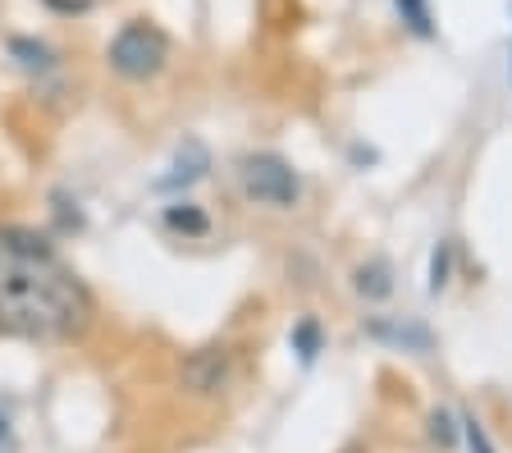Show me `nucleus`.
Returning <instances> with one entry per match:
<instances>
[{
    "label": "nucleus",
    "instance_id": "nucleus-1",
    "mask_svg": "<svg viewBox=\"0 0 512 453\" xmlns=\"http://www.w3.org/2000/svg\"><path fill=\"white\" fill-rule=\"evenodd\" d=\"M92 321V298L78 275L32 229L0 225V335L74 339Z\"/></svg>",
    "mask_w": 512,
    "mask_h": 453
},
{
    "label": "nucleus",
    "instance_id": "nucleus-2",
    "mask_svg": "<svg viewBox=\"0 0 512 453\" xmlns=\"http://www.w3.org/2000/svg\"><path fill=\"white\" fill-rule=\"evenodd\" d=\"M165 60H170V42L156 23H128L110 42V65L124 78H151L165 69Z\"/></svg>",
    "mask_w": 512,
    "mask_h": 453
},
{
    "label": "nucleus",
    "instance_id": "nucleus-3",
    "mask_svg": "<svg viewBox=\"0 0 512 453\" xmlns=\"http://www.w3.org/2000/svg\"><path fill=\"white\" fill-rule=\"evenodd\" d=\"M243 188L266 206H293L298 202V174L284 156H247L243 161Z\"/></svg>",
    "mask_w": 512,
    "mask_h": 453
},
{
    "label": "nucleus",
    "instance_id": "nucleus-4",
    "mask_svg": "<svg viewBox=\"0 0 512 453\" xmlns=\"http://www.w3.org/2000/svg\"><path fill=\"white\" fill-rule=\"evenodd\" d=\"M229 376V353L224 348H202V353H192L183 362V385L197 389V394H215Z\"/></svg>",
    "mask_w": 512,
    "mask_h": 453
},
{
    "label": "nucleus",
    "instance_id": "nucleus-5",
    "mask_svg": "<svg viewBox=\"0 0 512 453\" xmlns=\"http://www.w3.org/2000/svg\"><path fill=\"white\" fill-rule=\"evenodd\" d=\"M165 225L170 229H179V234H206V216L202 211H197V206H188V202H179V206H170V211H165Z\"/></svg>",
    "mask_w": 512,
    "mask_h": 453
},
{
    "label": "nucleus",
    "instance_id": "nucleus-6",
    "mask_svg": "<svg viewBox=\"0 0 512 453\" xmlns=\"http://www.w3.org/2000/svg\"><path fill=\"white\" fill-rule=\"evenodd\" d=\"M389 289H394V284H389V266H384V261L357 270V293H362V298H384Z\"/></svg>",
    "mask_w": 512,
    "mask_h": 453
},
{
    "label": "nucleus",
    "instance_id": "nucleus-7",
    "mask_svg": "<svg viewBox=\"0 0 512 453\" xmlns=\"http://www.w3.org/2000/svg\"><path fill=\"white\" fill-rule=\"evenodd\" d=\"M371 335H380V339H398V344H416V348H426L430 344V335L421 330V325H384V321H371Z\"/></svg>",
    "mask_w": 512,
    "mask_h": 453
},
{
    "label": "nucleus",
    "instance_id": "nucleus-8",
    "mask_svg": "<svg viewBox=\"0 0 512 453\" xmlns=\"http://www.w3.org/2000/svg\"><path fill=\"white\" fill-rule=\"evenodd\" d=\"M398 10L407 14V23H412L421 37H430V10H426V0H398Z\"/></svg>",
    "mask_w": 512,
    "mask_h": 453
},
{
    "label": "nucleus",
    "instance_id": "nucleus-9",
    "mask_svg": "<svg viewBox=\"0 0 512 453\" xmlns=\"http://www.w3.org/2000/svg\"><path fill=\"white\" fill-rule=\"evenodd\" d=\"M462 426H467V444H471V453H494L490 435L480 431V421H476V417H467V421H462Z\"/></svg>",
    "mask_w": 512,
    "mask_h": 453
},
{
    "label": "nucleus",
    "instance_id": "nucleus-10",
    "mask_svg": "<svg viewBox=\"0 0 512 453\" xmlns=\"http://www.w3.org/2000/svg\"><path fill=\"white\" fill-rule=\"evenodd\" d=\"M430 435H435L439 444H453V426H448L444 412H435V417H430Z\"/></svg>",
    "mask_w": 512,
    "mask_h": 453
},
{
    "label": "nucleus",
    "instance_id": "nucleus-11",
    "mask_svg": "<svg viewBox=\"0 0 512 453\" xmlns=\"http://www.w3.org/2000/svg\"><path fill=\"white\" fill-rule=\"evenodd\" d=\"M0 453H19V440H14L10 421H5V412H0Z\"/></svg>",
    "mask_w": 512,
    "mask_h": 453
},
{
    "label": "nucleus",
    "instance_id": "nucleus-12",
    "mask_svg": "<svg viewBox=\"0 0 512 453\" xmlns=\"http://www.w3.org/2000/svg\"><path fill=\"white\" fill-rule=\"evenodd\" d=\"M298 348H302V357L316 353V325H302L298 330Z\"/></svg>",
    "mask_w": 512,
    "mask_h": 453
}]
</instances>
